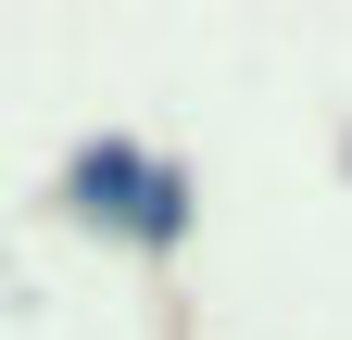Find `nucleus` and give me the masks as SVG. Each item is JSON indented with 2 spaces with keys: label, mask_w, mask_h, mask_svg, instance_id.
I'll return each mask as SVG.
<instances>
[{
  "label": "nucleus",
  "mask_w": 352,
  "mask_h": 340,
  "mask_svg": "<svg viewBox=\"0 0 352 340\" xmlns=\"http://www.w3.org/2000/svg\"><path fill=\"white\" fill-rule=\"evenodd\" d=\"M76 202H88V215H113V227H139V240H176L189 177L151 164V151H126V139H101V151H76Z\"/></svg>",
  "instance_id": "obj_1"
}]
</instances>
